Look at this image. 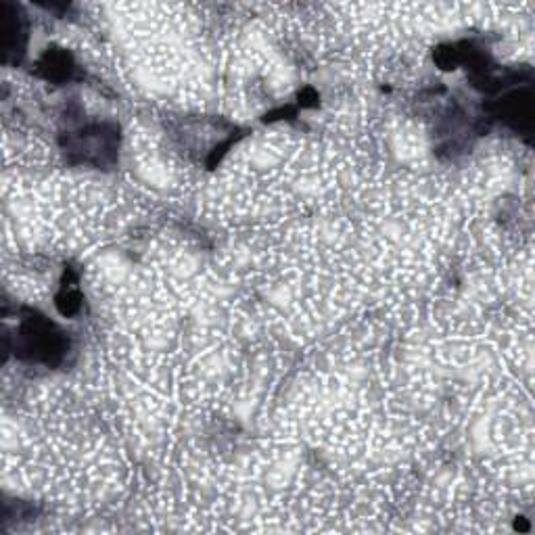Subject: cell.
Returning <instances> with one entry per match:
<instances>
[{
    "label": "cell",
    "mask_w": 535,
    "mask_h": 535,
    "mask_svg": "<svg viewBox=\"0 0 535 535\" xmlns=\"http://www.w3.org/2000/svg\"><path fill=\"white\" fill-rule=\"evenodd\" d=\"M433 61L439 69L444 72H450V69H456L464 61V42H448V44H439L433 51Z\"/></svg>",
    "instance_id": "obj_7"
},
{
    "label": "cell",
    "mask_w": 535,
    "mask_h": 535,
    "mask_svg": "<svg viewBox=\"0 0 535 535\" xmlns=\"http://www.w3.org/2000/svg\"><path fill=\"white\" fill-rule=\"evenodd\" d=\"M531 86L525 90H515L506 95L502 101L487 107L492 118L500 120L508 128H513L519 134H531L533 124V103H531Z\"/></svg>",
    "instance_id": "obj_4"
},
{
    "label": "cell",
    "mask_w": 535,
    "mask_h": 535,
    "mask_svg": "<svg viewBox=\"0 0 535 535\" xmlns=\"http://www.w3.org/2000/svg\"><path fill=\"white\" fill-rule=\"evenodd\" d=\"M299 105L301 107H316L318 105V95L314 88H304L299 92Z\"/></svg>",
    "instance_id": "obj_8"
},
{
    "label": "cell",
    "mask_w": 535,
    "mask_h": 535,
    "mask_svg": "<svg viewBox=\"0 0 535 535\" xmlns=\"http://www.w3.org/2000/svg\"><path fill=\"white\" fill-rule=\"evenodd\" d=\"M82 291L78 287V274L74 270H65V276L61 281V289L55 297V306L61 316L72 318L82 310Z\"/></svg>",
    "instance_id": "obj_6"
},
{
    "label": "cell",
    "mask_w": 535,
    "mask_h": 535,
    "mask_svg": "<svg viewBox=\"0 0 535 535\" xmlns=\"http://www.w3.org/2000/svg\"><path fill=\"white\" fill-rule=\"evenodd\" d=\"M5 350L7 354L13 352L17 360L26 364L57 368L67 358L69 337L42 312L23 308L13 341L5 335Z\"/></svg>",
    "instance_id": "obj_1"
},
{
    "label": "cell",
    "mask_w": 535,
    "mask_h": 535,
    "mask_svg": "<svg viewBox=\"0 0 535 535\" xmlns=\"http://www.w3.org/2000/svg\"><path fill=\"white\" fill-rule=\"evenodd\" d=\"M76 72H78V65L72 53L57 49V46H53V49H46V53L40 57L36 65V74L53 84L69 82L76 76Z\"/></svg>",
    "instance_id": "obj_5"
},
{
    "label": "cell",
    "mask_w": 535,
    "mask_h": 535,
    "mask_svg": "<svg viewBox=\"0 0 535 535\" xmlns=\"http://www.w3.org/2000/svg\"><path fill=\"white\" fill-rule=\"evenodd\" d=\"M28 17L23 9L9 0H0V51L3 63H19L26 55Z\"/></svg>",
    "instance_id": "obj_3"
},
{
    "label": "cell",
    "mask_w": 535,
    "mask_h": 535,
    "mask_svg": "<svg viewBox=\"0 0 535 535\" xmlns=\"http://www.w3.org/2000/svg\"><path fill=\"white\" fill-rule=\"evenodd\" d=\"M61 147L72 164H88L95 168L113 166L118 159L120 128L111 122H92L63 134Z\"/></svg>",
    "instance_id": "obj_2"
}]
</instances>
